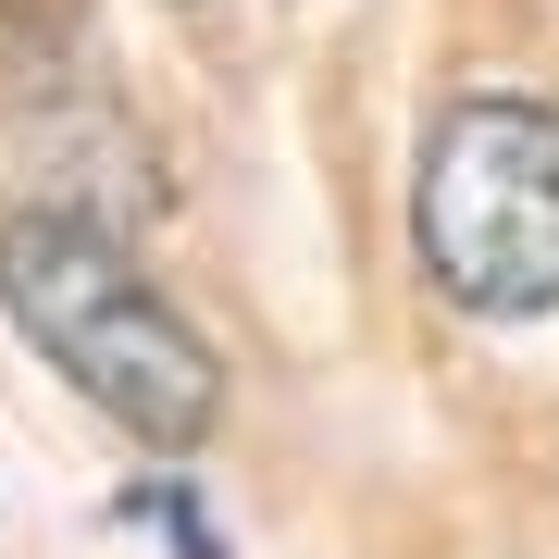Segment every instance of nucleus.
<instances>
[{"label": "nucleus", "mask_w": 559, "mask_h": 559, "mask_svg": "<svg viewBox=\"0 0 559 559\" xmlns=\"http://www.w3.org/2000/svg\"><path fill=\"white\" fill-rule=\"evenodd\" d=\"M0 311L13 336L75 385L87 411H112L138 448L187 460L224 423V360L162 286L124 261L100 212H13L0 224Z\"/></svg>", "instance_id": "nucleus-1"}, {"label": "nucleus", "mask_w": 559, "mask_h": 559, "mask_svg": "<svg viewBox=\"0 0 559 559\" xmlns=\"http://www.w3.org/2000/svg\"><path fill=\"white\" fill-rule=\"evenodd\" d=\"M411 237H423V274L473 323L559 311V112L547 100H460L423 138Z\"/></svg>", "instance_id": "nucleus-2"}, {"label": "nucleus", "mask_w": 559, "mask_h": 559, "mask_svg": "<svg viewBox=\"0 0 559 559\" xmlns=\"http://www.w3.org/2000/svg\"><path fill=\"white\" fill-rule=\"evenodd\" d=\"M124 522H150L162 547H187V559H224L212 547V522H200V498H175V485H138V498H124Z\"/></svg>", "instance_id": "nucleus-3"}]
</instances>
